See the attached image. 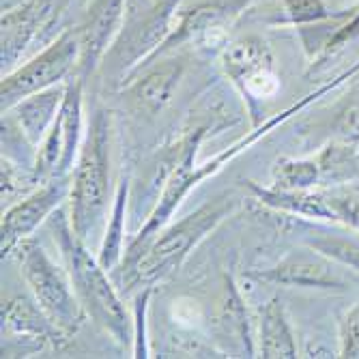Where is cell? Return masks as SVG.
<instances>
[{
	"mask_svg": "<svg viewBox=\"0 0 359 359\" xmlns=\"http://www.w3.org/2000/svg\"><path fill=\"white\" fill-rule=\"evenodd\" d=\"M78 60L80 41L76 28H65L41 52H37L30 60L18 65L13 72L3 76V82H0V108L7 112L18 102L26 100L28 95L62 84L65 78H69L78 69Z\"/></svg>",
	"mask_w": 359,
	"mask_h": 359,
	"instance_id": "6",
	"label": "cell"
},
{
	"mask_svg": "<svg viewBox=\"0 0 359 359\" xmlns=\"http://www.w3.org/2000/svg\"><path fill=\"white\" fill-rule=\"evenodd\" d=\"M11 254H15L20 271L32 292V299L37 302V306L65 338H72L82 327L86 312L67 267L62 269L56 265L46 248L32 237L20 241Z\"/></svg>",
	"mask_w": 359,
	"mask_h": 359,
	"instance_id": "4",
	"label": "cell"
},
{
	"mask_svg": "<svg viewBox=\"0 0 359 359\" xmlns=\"http://www.w3.org/2000/svg\"><path fill=\"white\" fill-rule=\"evenodd\" d=\"M258 355L265 359L297 357L295 334L290 330L284 306L278 297L269 299L258 314Z\"/></svg>",
	"mask_w": 359,
	"mask_h": 359,
	"instance_id": "18",
	"label": "cell"
},
{
	"mask_svg": "<svg viewBox=\"0 0 359 359\" xmlns=\"http://www.w3.org/2000/svg\"><path fill=\"white\" fill-rule=\"evenodd\" d=\"M183 76L181 60H151L144 65V72H136V80L129 82L127 95L134 110L144 116H155L164 112L172 102L175 90Z\"/></svg>",
	"mask_w": 359,
	"mask_h": 359,
	"instance_id": "15",
	"label": "cell"
},
{
	"mask_svg": "<svg viewBox=\"0 0 359 359\" xmlns=\"http://www.w3.org/2000/svg\"><path fill=\"white\" fill-rule=\"evenodd\" d=\"M54 231L65 267L72 276L74 288L86 316H90L97 327L110 334L114 342H118L121 346H129L134 342L136 332L132 330L129 314L108 278V269L100 263V258L90 256L88 245L76 237L72 224L58 219Z\"/></svg>",
	"mask_w": 359,
	"mask_h": 359,
	"instance_id": "2",
	"label": "cell"
},
{
	"mask_svg": "<svg viewBox=\"0 0 359 359\" xmlns=\"http://www.w3.org/2000/svg\"><path fill=\"white\" fill-rule=\"evenodd\" d=\"M340 357L359 359V304L351 308L340 327Z\"/></svg>",
	"mask_w": 359,
	"mask_h": 359,
	"instance_id": "25",
	"label": "cell"
},
{
	"mask_svg": "<svg viewBox=\"0 0 359 359\" xmlns=\"http://www.w3.org/2000/svg\"><path fill=\"white\" fill-rule=\"evenodd\" d=\"M127 196H129V175H125L116 187L114 203L110 211V219L106 226V233L102 239L100 263L112 271L118 263H123L125 256V213H127Z\"/></svg>",
	"mask_w": 359,
	"mask_h": 359,
	"instance_id": "19",
	"label": "cell"
},
{
	"mask_svg": "<svg viewBox=\"0 0 359 359\" xmlns=\"http://www.w3.org/2000/svg\"><path fill=\"white\" fill-rule=\"evenodd\" d=\"M65 95H67V84H56L52 88L28 95L26 100L3 112V116H7L18 127V132L30 142L32 149H37L54 125L65 102Z\"/></svg>",
	"mask_w": 359,
	"mask_h": 359,
	"instance_id": "16",
	"label": "cell"
},
{
	"mask_svg": "<svg viewBox=\"0 0 359 359\" xmlns=\"http://www.w3.org/2000/svg\"><path fill=\"white\" fill-rule=\"evenodd\" d=\"M304 243L325 256H330L342 267L359 273V239L357 237L332 233L327 228L314 226V228H306Z\"/></svg>",
	"mask_w": 359,
	"mask_h": 359,
	"instance_id": "20",
	"label": "cell"
},
{
	"mask_svg": "<svg viewBox=\"0 0 359 359\" xmlns=\"http://www.w3.org/2000/svg\"><path fill=\"white\" fill-rule=\"evenodd\" d=\"M69 191L72 177H50L32 191H28L24 198L7 207V211H3V224H0V252H3V258L9 256L20 241L32 237V233L67 198Z\"/></svg>",
	"mask_w": 359,
	"mask_h": 359,
	"instance_id": "11",
	"label": "cell"
},
{
	"mask_svg": "<svg viewBox=\"0 0 359 359\" xmlns=\"http://www.w3.org/2000/svg\"><path fill=\"white\" fill-rule=\"evenodd\" d=\"M248 3L250 0H203V3L194 5L191 9L177 13L172 32L168 35V39L161 43V48L153 54L151 60L166 56L185 43L226 46L228 26H231L233 20L248 7Z\"/></svg>",
	"mask_w": 359,
	"mask_h": 359,
	"instance_id": "10",
	"label": "cell"
},
{
	"mask_svg": "<svg viewBox=\"0 0 359 359\" xmlns=\"http://www.w3.org/2000/svg\"><path fill=\"white\" fill-rule=\"evenodd\" d=\"M237 205L239 201L233 194H219L183 219L161 228L132 263L121 267L127 288L138 286L142 290L170 278L177 269H181L189 252L207 235H211L237 209Z\"/></svg>",
	"mask_w": 359,
	"mask_h": 359,
	"instance_id": "1",
	"label": "cell"
},
{
	"mask_svg": "<svg viewBox=\"0 0 359 359\" xmlns=\"http://www.w3.org/2000/svg\"><path fill=\"white\" fill-rule=\"evenodd\" d=\"M179 5L181 0H149L138 11L134 0H129L121 35L106 56V65L118 78L125 80L153 58L172 32Z\"/></svg>",
	"mask_w": 359,
	"mask_h": 359,
	"instance_id": "5",
	"label": "cell"
},
{
	"mask_svg": "<svg viewBox=\"0 0 359 359\" xmlns=\"http://www.w3.org/2000/svg\"><path fill=\"white\" fill-rule=\"evenodd\" d=\"M0 320H3V355L37 353L43 351L56 336H62L35 299H5L0 308Z\"/></svg>",
	"mask_w": 359,
	"mask_h": 359,
	"instance_id": "14",
	"label": "cell"
},
{
	"mask_svg": "<svg viewBox=\"0 0 359 359\" xmlns=\"http://www.w3.org/2000/svg\"><path fill=\"white\" fill-rule=\"evenodd\" d=\"M110 114L95 110L82 140L80 157L72 172L69 224L80 241L88 245L100 233L110 196Z\"/></svg>",
	"mask_w": 359,
	"mask_h": 359,
	"instance_id": "3",
	"label": "cell"
},
{
	"mask_svg": "<svg viewBox=\"0 0 359 359\" xmlns=\"http://www.w3.org/2000/svg\"><path fill=\"white\" fill-rule=\"evenodd\" d=\"M282 3H284L288 22L302 28L334 18V13L327 11L323 0H282Z\"/></svg>",
	"mask_w": 359,
	"mask_h": 359,
	"instance_id": "23",
	"label": "cell"
},
{
	"mask_svg": "<svg viewBox=\"0 0 359 359\" xmlns=\"http://www.w3.org/2000/svg\"><path fill=\"white\" fill-rule=\"evenodd\" d=\"M153 286H147L140 290L138 302H136V336H134V357H149L147 348V334H144V320H147V310H149V297H151Z\"/></svg>",
	"mask_w": 359,
	"mask_h": 359,
	"instance_id": "26",
	"label": "cell"
},
{
	"mask_svg": "<svg viewBox=\"0 0 359 359\" xmlns=\"http://www.w3.org/2000/svg\"><path fill=\"white\" fill-rule=\"evenodd\" d=\"M323 179L318 159L284 157L273 168V187L280 189H316Z\"/></svg>",
	"mask_w": 359,
	"mask_h": 359,
	"instance_id": "21",
	"label": "cell"
},
{
	"mask_svg": "<svg viewBox=\"0 0 359 359\" xmlns=\"http://www.w3.org/2000/svg\"><path fill=\"white\" fill-rule=\"evenodd\" d=\"M62 7L56 0H24L18 7L3 11L0 20V65L3 76L18 67L20 58L41 39H48L58 24Z\"/></svg>",
	"mask_w": 359,
	"mask_h": 359,
	"instance_id": "9",
	"label": "cell"
},
{
	"mask_svg": "<svg viewBox=\"0 0 359 359\" xmlns=\"http://www.w3.org/2000/svg\"><path fill=\"white\" fill-rule=\"evenodd\" d=\"M334 132L344 147H359V100L348 102L334 121Z\"/></svg>",
	"mask_w": 359,
	"mask_h": 359,
	"instance_id": "24",
	"label": "cell"
},
{
	"mask_svg": "<svg viewBox=\"0 0 359 359\" xmlns=\"http://www.w3.org/2000/svg\"><path fill=\"white\" fill-rule=\"evenodd\" d=\"M325 198L336 215V224H342L359 235V189L340 185L334 189H325Z\"/></svg>",
	"mask_w": 359,
	"mask_h": 359,
	"instance_id": "22",
	"label": "cell"
},
{
	"mask_svg": "<svg viewBox=\"0 0 359 359\" xmlns=\"http://www.w3.org/2000/svg\"><path fill=\"white\" fill-rule=\"evenodd\" d=\"M56 3H58V5H60L62 9H65V7H67V3H69V0H56Z\"/></svg>",
	"mask_w": 359,
	"mask_h": 359,
	"instance_id": "27",
	"label": "cell"
},
{
	"mask_svg": "<svg viewBox=\"0 0 359 359\" xmlns=\"http://www.w3.org/2000/svg\"><path fill=\"white\" fill-rule=\"evenodd\" d=\"M82 78L67 82V95L50 132L37 147L35 175L39 181L50 177H72L82 149Z\"/></svg>",
	"mask_w": 359,
	"mask_h": 359,
	"instance_id": "7",
	"label": "cell"
},
{
	"mask_svg": "<svg viewBox=\"0 0 359 359\" xmlns=\"http://www.w3.org/2000/svg\"><path fill=\"white\" fill-rule=\"evenodd\" d=\"M340 263L306 245V250H292L278 265L254 271L252 276L258 282L273 286H292V288H320V290H346L351 280H346Z\"/></svg>",
	"mask_w": 359,
	"mask_h": 359,
	"instance_id": "12",
	"label": "cell"
},
{
	"mask_svg": "<svg viewBox=\"0 0 359 359\" xmlns=\"http://www.w3.org/2000/svg\"><path fill=\"white\" fill-rule=\"evenodd\" d=\"M248 187L263 207L288 215L299 217L310 222H332L336 224V215L325 198V191L320 189H280V187H263L254 181H248Z\"/></svg>",
	"mask_w": 359,
	"mask_h": 359,
	"instance_id": "17",
	"label": "cell"
},
{
	"mask_svg": "<svg viewBox=\"0 0 359 359\" xmlns=\"http://www.w3.org/2000/svg\"><path fill=\"white\" fill-rule=\"evenodd\" d=\"M219 65L241 95L248 100L250 110L278 93L280 80L273 69V52L263 37L248 35L235 41H228L222 48Z\"/></svg>",
	"mask_w": 359,
	"mask_h": 359,
	"instance_id": "8",
	"label": "cell"
},
{
	"mask_svg": "<svg viewBox=\"0 0 359 359\" xmlns=\"http://www.w3.org/2000/svg\"><path fill=\"white\" fill-rule=\"evenodd\" d=\"M129 0H93L82 24L76 28L80 41V60L76 76L86 80L106 60L125 22Z\"/></svg>",
	"mask_w": 359,
	"mask_h": 359,
	"instance_id": "13",
	"label": "cell"
}]
</instances>
